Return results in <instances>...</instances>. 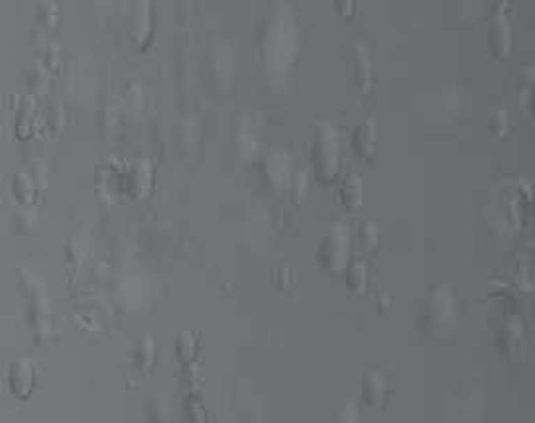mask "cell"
Instances as JSON below:
<instances>
[{
    "instance_id": "obj_11",
    "label": "cell",
    "mask_w": 535,
    "mask_h": 423,
    "mask_svg": "<svg viewBox=\"0 0 535 423\" xmlns=\"http://www.w3.org/2000/svg\"><path fill=\"white\" fill-rule=\"evenodd\" d=\"M193 352H195V341H193V336L191 335H181L179 336V341H177V355L181 360H189V358L193 357Z\"/></svg>"
},
{
    "instance_id": "obj_10",
    "label": "cell",
    "mask_w": 535,
    "mask_h": 423,
    "mask_svg": "<svg viewBox=\"0 0 535 423\" xmlns=\"http://www.w3.org/2000/svg\"><path fill=\"white\" fill-rule=\"evenodd\" d=\"M14 195L18 197L20 201L28 203L33 199V185L32 181H28L26 175H16L14 177Z\"/></svg>"
},
{
    "instance_id": "obj_8",
    "label": "cell",
    "mask_w": 535,
    "mask_h": 423,
    "mask_svg": "<svg viewBox=\"0 0 535 423\" xmlns=\"http://www.w3.org/2000/svg\"><path fill=\"white\" fill-rule=\"evenodd\" d=\"M354 67H356V81L362 87L370 85V61H368V54L366 50L359 47L356 50V59H354Z\"/></svg>"
},
{
    "instance_id": "obj_5",
    "label": "cell",
    "mask_w": 535,
    "mask_h": 423,
    "mask_svg": "<svg viewBox=\"0 0 535 423\" xmlns=\"http://www.w3.org/2000/svg\"><path fill=\"white\" fill-rule=\"evenodd\" d=\"M386 380L378 374H366V382H364V390H362V396H364V401L368 406H380L386 398Z\"/></svg>"
},
{
    "instance_id": "obj_4",
    "label": "cell",
    "mask_w": 535,
    "mask_h": 423,
    "mask_svg": "<svg viewBox=\"0 0 535 423\" xmlns=\"http://www.w3.org/2000/svg\"><path fill=\"white\" fill-rule=\"evenodd\" d=\"M354 150L362 158H372L374 156V144H376V134H374V122L368 120L354 132Z\"/></svg>"
},
{
    "instance_id": "obj_7",
    "label": "cell",
    "mask_w": 535,
    "mask_h": 423,
    "mask_svg": "<svg viewBox=\"0 0 535 423\" xmlns=\"http://www.w3.org/2000/svg\"><path fill=\"white\" fill-rule=\"evenodd\" d=\"M347 282H349L350 290L354 293L364 292V288H366V266L362 262L350 264L349 272H347Z\"/></svg>"
},
{
    "instance_id": "obj_1",
    "label": "cell",
    "mask_w": 535,
    "mask_h": 423,
    "mask_svg": "<svg viewBox=\"0 0 535 423\" xmlns=\"http://www.w3.org/2000/svg\"><path fill=\"white\" fill-rule=\"evenodd\" d=\"M349 235L342 230V227H335L333 235L327 240H323L321 250H319V258L321 264L333 272L342 270L345 258L349 256Z\"/></svg>"
},
{
    "instance_id": "obj_2",
    "label": "cell",
    "mask_w": 535,
    "mask_h": 423,
    "mask_svg": "<svg viewBox=\"0 0 535 423\" xmlns=\"http://www.w3.org/2000/svg\"><path fill=\"white\" fill-rule=\"evenodd\" d=\"M323 132H319V136H317V144H315V156L317 160L321 158V156H325V160L321 162V170H327V175H335L337 172V140H335V132L327 128V126H323L321 128Z\"/></svg>"
},
{
    "instance_id": "obj_3",
    "label": "cell",
    "mask_w": 535,
    "mask_h": 423,
    "mask_svg": "<svg viewBox=\"0 0 535 423\" xmlns=\"http://www.w3.org/2000/svg\"><path fill=\"white\" fill-rule=\"evenodd\" d=\"M10 386L12 392L18 396V398H22L26 400L28 396H30V392L33 388V372L32 366L28 364V362H14L10 369Z\"/></svg>"
},
{
    "instance_id": "obj_6",
    "label": "cell",
    "mask_w": 535,
    "mask_h": 423,
    "mask_svg": "<svg viewBox=\"0 0 535 423\" xmlns=\"http://www.w3.org/2000/svg\"><path fill=\"white\" fill-rule=\"evenodd\" d=\"M340 201L342 205L349 207V209H359L362 203V185L359 175L350 174L345 177V184L340 187Z\"/></svg>"
},
{
    "instance_id": "obj_9",
    "label": "cell",
    "mask_w": 535,
    "mask_h": 423,
    "mask_svg": "<svg viewBox=\"0 0 535 423\" xmlns=\"http://www.w3.org/2000/svg\"><path fill=\"white\" fill-rule=\"evenodd\" d=\"M359 242H361V248L364 252H368L378 244V232H376L372 223H362L361 228H359Z\"/></svg>"
}]
</instances>
